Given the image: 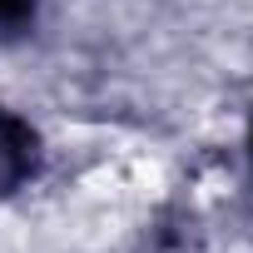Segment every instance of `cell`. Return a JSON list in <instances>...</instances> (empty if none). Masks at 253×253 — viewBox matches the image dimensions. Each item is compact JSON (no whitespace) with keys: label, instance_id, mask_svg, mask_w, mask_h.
Listing matches in <instances>:
<instances>
[{"label":"cell","instance_id":"1","mask_svg":"<svg viewBox=\"0 0 253 253\" xmlns=\"http://www.w3.org/2000/svg\"><path fill=\"white\" fill-rule=\"evenodd\" d=\"M40 174V134L30 129V119L0 104V199L20 194Z\"/></svg>","mask_w":253,"mask_h":253},{"label":"cell","instance_id":"2","mask_svg":"<svg viewBox=\"0 0 253 253\" xmlns=\"http://www.w3.org/2000/svg\"><path fill=\"white\" fill-rule=\"evenodd\" d=\"M35 10H40V0H0V35L35 25Z\"/></svg>","mask_w":253,"mask_h":253}]
</instances>
